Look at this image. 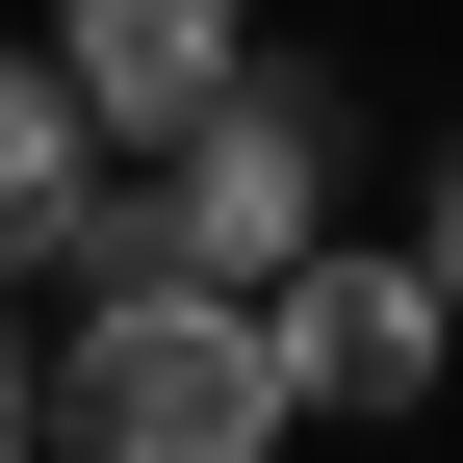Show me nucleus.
Instances as JSON below:
<instances>
[{"label": "nucleus", "mask_w": 463, "mask_h": 463, "mask_svg": "<svg viewBox=\"0 0 463 463\" xmlns=\"http://www.w3.org/2000/svg\"><path fill=\"white\" fill-rule=\"evenodd\" d=\"M78 283H283L309 258V103L283 78H206L181 129H103L78 206H52Z\"/></svg>", "instance_id": "1"}, {"label": "nucleus", "mask_w": 463, "mask_h": 463, "mask_svg": "<svg viewBox=\"0 0 463 463\" xmlns=\"http://www.w3.org/2000/svg\"><path fill=\"white\" fill-rule=\"evenodd\" d=\"M309 386H283L258 283H78L52 335V463H283Z\"/></svg>", "instance_id": "2"}, {"label": "nucleus", "mask_w": 463, "mask_h": 463, "mask_svg": "<svg viewBox=\"0 0 463 463\" xmlns=\"http://www.w3.org/2000/svg\"><path fill=\"white\" fill-rule=\"evenodd\" d=\"M0 463H52V309H26V258H0Z\"/></svg>", "instance_id": "6"}, {"label": "nucleus", "mask_w": 463, "mask_h": 463, "mask_svg": "<svg viewBox=\"0 0 463 463\" xmlns=\"http://www.w3.org/2000/svg\"><path fill=\"white\" fill-rule=\"evenodd\" d=\"M78 78H52V52H0V258H52V206H78Z\"/></svg>", "instance_id": "5"}, {"label": "nucleus", "mask_w": 463, "mask_h": 463, "mask_svg": "<svg viewBox=\"0 0 463 463\" xmlns=\"http://www.w3.org/2000/svg\"><path fill=\"white\" fill-rule=\"evenodd\" d=\"M258 335H283V386H309V412H412V386L463 361L438 258H283V283H258Z\"/></svg>", "instance_id": "3"}, {"label": "nucleus", "mask_w": 463, "mask_h": 463, "mask_svg": "<svg viewBox=\"0 0 463 463\" xmlns=\"http://www.w3.org/2000/svg\"><path fill=\"white\" fill-rule=\"evenodd\" d=\"M52 78L78 129H181L206 78H258V0H52Z\"/></svg>", "instance_id": "4"}, {"label": "nucleus", "mask_w": 463, "mask_h": 463, "mask_svg": "<svg viewBox=\"0 0 463 463\" xmlns=\"http://www.w3.org/2000/svg\"><path fill=\"white\" fill-rule=\"evenodd\" d=\"M412 258H438V309H463V155H438V232H412Z\"/></svg>", "instance_id": "7"}]
</instances>
